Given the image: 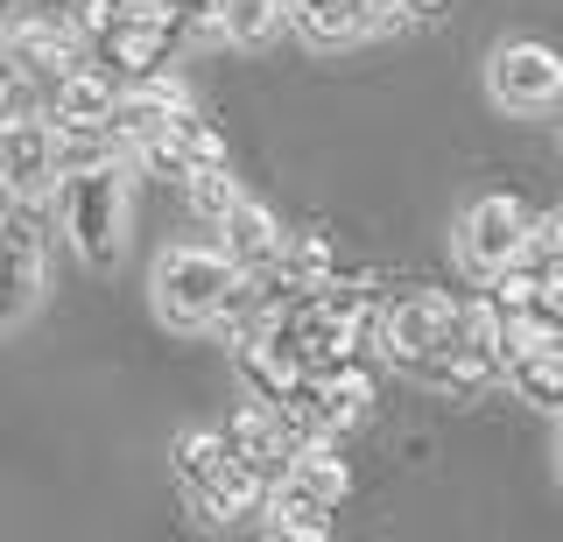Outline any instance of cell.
Wrapping results in <instances>:
<instances>
[{
    "instance_id": "obj_12",
    "label": "cell",
    "mask_w": 563,
    "mask_h": 542,
    "mask_svg": "<svg viewBox=\"0 0 563 542\" xmlns=\"http://www.w3.org/2000/svg\"><path fill=\"white\" fill-rule=\"evenodd\" d=\"M493 374H500L493 345H472V339H444L430 360L416 366V380H422L430 395H444V401H472V395H479Z\"/></svg>"
},
{
    "instance_id": "obj_5",
    "label": "cell",
    "mask_w": 563,
    "mask_h": 542,
    "mask_svg": "<svg viewBox=\"0 0 563 542\" xmlns=\"http://www.w3.org/2000/svg\"><path fill=\"white\" fill-rule=\"evenodd\" d=\"M528 240H536V212H528L521 198H507V190L465 204V219H457V261H465L472 275H493L500 261H515Z\"/></svg>"
},
{
    "instance_id": "obj_8",
    "label": "cell",
    "mask_w": 563,
    "mask_h": 542,
    "mask_svg": "<svg viewBox=\"0 0 563 542\" xmlns=\"http://www.w3.org/2000/svg\"><path fill=\"white\" fill-rule=\"evenodd\" d=\"M0 184H8V198H49L57 190V128L49 120L0 128Z\"/></svg>"
},
{
    "instance_id": "obj_4",
    "label": "cell",
    "mask_w": 563,
    "mask_h": 542,
    "mask_svg": "<svg viewBox=\"0 0 563 542\" xmlns=\"http://www.w3.org/2000/svg\"><path fill=\"white\" fill-rule=\"evenodd\" d=\"M451 310H457V296H444V289H409L395 303H380V360L416 374L451 339Z\"/></svg>"
},
{
    "instance_id": "obj_22",
    "label": "cell",
    "mask_w": 563,
    "mask_h": 542,
    "mask_svg": "<svg viewBox=\"0 0 563 542\" xmlns=\"http://www.w3.org/2000/svg\"><path fill=\"white\" fill-rule=\"evenodd\" d=\"M275 261H282V275H289L296 289H317L331 268H339L331 233H317V225H310V233H282V254H275Z\"/></svg>"
},
{
    "instance_id": "obj_27",
    "label": "cell",
    "mask_w": 563,
    "mask_h": 542,
    "mask_svg": "<svg viewBox=\"0 0 563 542\" xmlns=\"http://www.w3.org/2000/svg\"><path fill=\"white\" fill-rule=\"evenodd\" d=\"M536 233H542V240H550V247H556V254H563V212H556V219H550V225H536Z\"/></svg>"
},
{
    "instance_id": "obj_3",
    "label": "cell",
    "mask_w": 563,
    "mask_h": 542,
    "mask_svg": "<svg viewBox=\"0 0 563 542\" xmlns=\"http://www.w3.org/2000/svg\"><path fill=\"white\" fill-rule=\"evenodd\" d=\"M43 254H49V219L43 198H14L0 219V331L22 324L43 289Z\"/></svg>"
},
{
    "instance_id": "obj_18",
    "label": "cell",
    "mask_w": 563,
    "mask_h": 542,
    "mask_svg": "<svg viewBox=\"0 0 563 542\" xmlns=\"http://www.w3.org/2000/svg\"><path fill=\"white\" fill-rule=\"evenodd\" d=\"M261 515H268V529L289 535V542H324L331 535V507L296 494V486H268V507H261Z\"/></svg>"
},
{
    "instance_id": "obj_20",
    "label": "cell",
    "mask_w": 563,
    "mask_h": 542,
    "mask_svg": "<svg viewBox=\"0 0 563 542\" xmlns=\"http://www.w3.org/2000/svg\"><path fill=\"white\" fill-rule=\"evenodd\" d=\"M225 465H233V436L225 430H184L176 436V479H184V494L205 486V479H219Z\"/></svg>"
},
{
    "instance_id": "obj_24",
    "label": "cell",
    "mask_w": 563,
    "mask_h": 542,
    "mask_svg": "<svg viewBox=\"0 0 563 542\" xmlns=\"http://www.w3.org/2000/svg\"><path fill=\"white\" fill-rule=\"evenodd\" d=\"M113 22H120V0H70V29H78L85 43H99Z\"/></svg>"
},
{
    "instance_id": "obj_21",
    "label": "cell",
    "mask_w": 563,
    "mask_h": 542,
    "mask_svg": "<svg viewBox=\"0 0 563 542\" xmlns=\"http://www.w3.org/2000/svg\"><path fill=\"white\" fill-rule=\"evenodd\" d=\"M99 163H128V142L113 128H57V177L99 169Z\"/></svg>"
},
{
    "instance_id": "obj_7",
    "label": "cell",
    "mask_w": 563,
    "mask_h": 542,
    "mask_svg": "<svg viewBox=\"0 0 563 542\" xmlns=\"http://www.w3.org/2000/svg\"><path fill=\"white\" fill-rule=\"evenodd\" d=\"M0 43H8V57L22 64V71H35L43 85H57L64 71H78V64L92 57V43L70 29V14L64 22H49V14H14V22L0 29Z\"/></svg>"
},
{
    "instance_id": "obj_14",
    "label": "cell",
    "mask_w": 563,
    "mask_h": 542,
    "mask_svg": "<svg viewBox=\"0 0 563 542\" xmlns=\"http://www.w3.org/2000/svg\"><path fill=\"white\" fill-rule=\"evenodd\" d=\"M282 22H289L303 43H317V49H339V43L366 36L360 0H282Z\"/></svg>"
},
{
    "instance_id": "obj_16",
    "label": "cell",
    "mask_w": 563,
    "mask_h": 542,
    "mask_svg": "<svg viewBox=\"0 0 563 542\" xmlns=\"http://www.w3.org/2000/svg\"><path fill=\"white\" fill-rule=\"evenodd\" d=\"M155 142H163L176 163H184V177L190 169H211V163H233V148H225V134H219V120H205L198 107H184L169 120L163 134H155Z\"/></svg>"
},
{
    "instance_id": "obj_15",
    "label": "cell",
    "mask_w": 563,
    "mask_h": 542,
    "mask_svg": "<svg viewBox=\"0 0 563 542\" xmlns=\"http://www.w3.org/2000/svg\"><path fill=\"white\" fill-rule=\"evenodd\" d=\"M219 233H225L219 247H225V254L240 261V275H246V268H261V261H275V254H282V225H275V212H268V204H254V198H240L233 212L219 219Z\"/></svg>"
},
{
    "instance_id": "obj_19",
    "label": "cell",
    "mask_w": 563,
    "mask_h": 542,
    "mask_svg": "<svg viewBox=\"0 0 563 542\" xmlns=\"http://www.w3.org/2000/svg\"><path fill=\"white\" fill-rule=\"evenodd\" d=\"M240 198H246V190H240V177H233V163H211V169H190V177H184V204H190V219L211 225V233H219V219L233 212Z\"/></svg>"
},
{
    "instance_id": "obj_1",
    "label": "cell",
    "mask_w": 563,
    "mask_h": 542,
    "mask_svg": "<svg viewBox=\"0 0 563 542\" xmlns=\"http://www.w3.org/2000/svg\"><path fill=\"white\" fill-rule=\"evenodd\" d=\"M70 247H78L85 268H113L120 240H128V163H99V169H70L49 190Z\"/></svg>"
},
{
    "instance_id": "obj_11",
    "label": "cell",
    "mask_w": 563,
    "mask_h": 542,
    "mask_svg": "<svg viewBox=\"0 0 563 542\" xmlns=\"http://www.w3.org/2000/svg\"><path fill=\"white\" fill-rule=\"evenodd\" d=\"M113 99H120V78L85 57L78 71H64L49 85V113L43 120L49 128H106V120H113Z\"/></svg>"
},
{
    "instance_id": "obj_9",
    "label": "cell",
    "mask_w": 563,
    "mask_h": 542,
    "mask_svg": "<svg viewBox=\"0 0 563 542\" xmlns=\"http://www.w3.org/2000/svg\"><path fill=\"white\" fill-rule=\"evenodd\" d=\"M225 436H233V458H240L246 472H261L268 486L289 479V465H296V436L282 430V416L268 409V401H240L233 423H225Z\"/></svg>"
},
{
    "instance_id": "obj_23",
    "label": "cell",
    "mask_w": 563,
    "mask_h": 542,
    "mask_svg": "<svg viewBox=\"0 0 563 542\" xmlns=\"http://www.w3.org/2000/svg\"><path fill=\"white\" fill-rule=\"evenodd\" d=\"M275 29H282V0H225V8H219V36L240 43V49L268 43Z\"/></svg>"
},
{
    "instance_id": "obj_26",
    "label": "cell",
    "mask_w": 563,
    "mask_h": 542,
    "mask_svg": "<svg viewBox=\"0 0 563 542\" xmlns=\"http://www.w3.org/2000/svg\"><path fill=\"white\" fill-rule=\"evenodd\" d=\"M401 8H409V14H416V22H422V14H444V8H451V0H401Z\"/></svg>"
},
{
    "instance_id": "obj_2",
    "label": "cell",
    "mask_w": 563,
    "mask_h": 542,
    "mask_svg": "<svg viewBox=\"0 0 563 542\" xmlns=\"http://www.w3.org/2000/svg\"><path fill=\"white\" fill-rule=\"evenodd\" d=\"M233 289H240V261L225 247H169L155 261V303L176 331H211Z\"/></svg>"
},
{
    "instance_id": "obj_6",
    "label": "cell",
    "mask_w": 563,
    "mask_h": 542,
    "mask_svg": "<svg viewBox=\"0 0 563 542\" xmlns=\"http://www.w3.org/2000/svg\"><path fill=\"white\" fill-rule=\"evenodd\" d=\"M493 99L507 113H542L563 99V57L550 43H507L493 57Z\"/></svg>"
},
{
    "instance_id": "obj_17",
    "label": "cell",
    "mask_w": 563,
    "mask_h": 542,
    "mask_svg": "<svg viewBox=\"0 0 563 542\" xmlns=\"http://www.w3.org/2000/svg\"><path fill=\"white\" fill-rule=\"evenodd\" d=\"M282 486H296V494L324 500L331 515H339L345 494H352V472H345V458L331 444H310V451H296V465H289V479H282Z\"/></svg>"
},
{
    "instance_id": "obj_28",
    "label": "cell",
    "mask_w": 563,
    "mask_h": 542,
    "mask_svg": "<svg viewBox=\"0 0 563 542\" xmlns=\"http://www.w3.org/2000/svg\"><path fill=\"white\" fill-rule=\"evenodd\" d=\"M556 472H563V409H556Z\"/></svg>"
},
{
    "instance_id": "obj_10",
    "label": "cell",
    "mask_w": 563,
    "mask_h": 542,
    "mask_svg": "<svg viewBox=\"0 0 563 542\" xmlns=\"http://www.w3.org/2000/svg\"><path fill=\"white\" fill-rule=\"evenodd\" d=\"M169 57H176V36H163V29L141 22V14H120V22L92 43V64H106L120 85H141V78L169 71Z\"/></svg>"
},
{
    "instance_id": "obj_13",
    "label": "cell",
    "mask_w": 563,
    "mask_h": 542,
    "mask_svg": "<svg viewBox=\"0 0 563 542\" xmlns=\"http://www.w3.org/2000/svg\"><path fill=\"white\" fill-rule=\"evenodd\" d=\"M190 507H198L205 521H246V515H261V507H268V479H261V472H246V465L233 458L219 479L190 486Z\"/></svg>"
},
{
    "instance_id": "obj_25",
    "label": "cell",
    "mask_w": 563,
    "mask_h": 542,
    "mask_svg": "<svg viewBox=\"0 0 563 542\" xmlns=\"http://www.w3.org/2000/svg\"><path fill=\"white\" fill-rule=\"evenodd\" d=\"M360 22H366V36H380V29L409 22V8H401V0H360Z\"/></svg>"
}]
</instances>
